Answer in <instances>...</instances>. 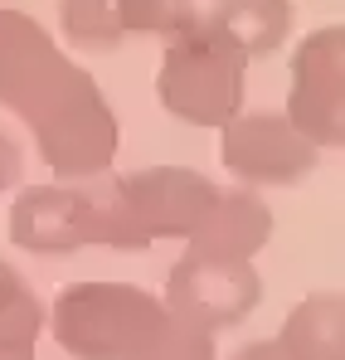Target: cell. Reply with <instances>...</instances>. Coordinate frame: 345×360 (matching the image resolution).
Segmentation results:
<instances>
[{
    "mask_svg": "<svg viewBox=\"0 0 345 360\" xmlns=\"http://www.w3.org/2000/svg\"><path fill=\"white\" fill-rule=\"evenodd\" d=\"M273 205L248 190V185H219V200L209 205L204 224L185 239L190 253H209V258H229V263H253L268 243H273Z\"/></svg>",
    "mask_w": 345,
    "mask_h": 360,
    "instance_id": "obj_9",
    "label": "cell"
},
{
    "mask_svg": "<svg viewBox=\"0 0 345 360\" xmlns=\"http://www.w3.org/2000/svg\"><path fill=\"white\" fill-rule=\"evenodd\" d=\"M88 190V229L93 248L141 253L161 239H190L209 205L219 200V185L190 166H141L122 176H93Z\"/></svg>",
    "mask_w": 345,
    "mask_h": 360,
    "instance_id": "obj_2",
    "label": "cell"
},
{
    "mask_svg": "<svg viewBox=\"0 0 345 360\" xmlns=\"http://www.w3.org/2000/svg\"><path fill=\"white\" fill-rule=\"evenodd\" d=\"M10 239L25 253L58 258L93 248L88 229V190L83 180H49V185H20L10 200Z\"/></svg>",
    "mask_w": 345,
    "mask_h": 360,
    "instance_id": "obj_8",
    "label": "cell"
},
{
    "mask_svg": "<svg viewBox=\"0 0 345 360\" xmlns=\"http://www.w3.org/2000/svg\"><path fill=\"white\" fill-rule=\"evenodd\" d=\"M200 20L209 30H219L248 63H258L273 59L292 39L297 5L292 0H209V10H200Z\"/></svg>",
    "mask_w": 345,
    "mask_h": 360,
    "instance_id": "obj_10",
    "label": "cell"
},
{
    "mask_svg": "<svg viewBox=\"0 0 345 360\" xmlns=\"http://www.w3.org/2000/svg\"><path fill=\"white\" fill-rule=\"evenodd\" d=\"M58 30L63 44L78 54H117L126 44L117 0H58Z\"/></svg>",
    "mask_w": 345,
    "mask_h": 360,
    "instance_id": "obj_12",
    "label": "cell"
},
{
    "mask_svg": "<svg viewBox=\"0 0 345 360\" xmlns=\"http://www.w3.org/2000/svg\"><path fill=\"white\" fill-rule=\"evenodd\" d=\"M263 302V273L253 263H229V258H209V253H180L166 273V297L161 307L175 321L219 336L243 326Z\"/></svg>",
    "mask_w": 345,
    "mask_h": 360,
    "instance_id": "obj_5",
    "label": "cell"
},
{
    "mask_svg": "<svg viewBox=\"0 0 345 360\" xmlns=\"http://www.w3.org/2000/svg\"><path fill=\"white\" fill-rule=\"evenodd\" d=\"M117 20L122 34H141V39H175L190 25H200V5L195 0H117Z\"/></svg>",
    "mask_w": 345,
    "mask_h": 360,
    "instance_id": "obj_14",
    "label": "cell"
},
{
    "mask_svg": "<svg viewBox=\"0 0 345 360\" xmlns=\"http://www.w3.org/2000/svg\"><path fill=\"white\" fill-rule=\"evenodd\" d=\"M166 321L171 311L161 297L136 283H68L54 307H44V326L73 360H131Z\"/></svg>",
    "mask_w": 345,
    "mask_h": 360,
    "instance_id": "obj_3",
    "label": "cell"
},
{
    "mask_svg": "<svg viewBox=\"0 0 345 360\" xmlns=\"http://www.w3.org/2000/svg\"><path fill=\"white\" fill-rule=\"evenodd\" d=\"M224 171L248 190H282L316 171L321 151L282 112H238L219 127Z\"/></svg>",
    "mask_w": 345,
    "mask_h": 360,
    "instance_id": "obj_7",
    "label": "cell"
},
{
    "mask_svg": "<svg viewBox=\"0 0 345 360\" xmlns=\"http://www.w3.org/2000/svg\"><path fill=\"white\" fill-rule=\"evenodd\" d=\"M0 108L30 127L54 180H93L112 171L122 131L103 83L68 59L34 15L10 5H0Z\"/></svg>",
    "mask_w": 345,
    "mask_h": 360,
    "instance_id": "obj_1",
    "label": "cell"
},
{
    "mask_svg": "<svg viewBox=\"0 0 345 360\" xmlns=\"http://www.w3.org/2000/svg\"><path fill=\"white\" fill-rule=\"evenodd\" d=\"M292 360H345V302L341 292H311L282 316L273 336Z\"/></svg>",
    "mask_w": 345,
    "mask_h": 360,
    "instance_id": "obj_11",
    "label": "cell"
},
{
    "mask_svg": "<svg viewBox=\"0 0 345 360\" xmlns=\"http://www.w3.org/2000/svg\"><path fill=\"white\" fill-rule=\"evenodd\" d=\"M229 360H292V356L273 341V336H268V341H248V346H238Z\"/></svg>",
    "mask_w": 345,
    "mask_h": 360,
    "instance_id": "obj_17",
    "label": "cell"
},
{
    "mask_svg": "<svg viewBox=\"0 0 345 360\" xmlns=\"http://www.w3.org/2000/svg\"><path fill=\"white\" fill-rule=\"evenodd\" d=\"M39 331H44V302L10 258H0V346L34 351Z\"/></svg>",
    "mask_w": 345,
    "mask_h": 360,
    "instance_id": "obj_13",
    "label": "cell"
},
{
    "mask_svg": "<svg viewBox=\"0 0 345 360\" xmlns=\"http://www.w3.org/2000/svg\"><path fill=\"white\" fill-rule=\"evenodd\" d=\"M282 117L316 146L341 151L345 141V30L321 25L292 54V88Z\"/></svg>",
    "mask_w": 345,
    "mask_h": 360,
    "instance_id": "obj_6",
    "label": "cell"
},
{
    "mask_svg": "<svg viewBox=\"0 0 345 360\" xmlns=\"http://www.w3.org/2000/svg\"><path fill=\"white\" fill-rule=\"evenodd\" d=\"M25 185V151H20V141L0 127V195H10V190H20Z\"/></svg>",
    "mask_w": 345,
    "mask_h": 360,
    "instance_id": "obj_16",
    "label": "cell"
},
{
    "mask_svg": "<svg viewBox=\"0 0 345 360\" xmlns=\"http://www.w3.org/2000/svg\"><path fill=\"white\" fill-rule=\"evenodd\" d=\"M131 360H219V336H204V331H195V326L171 316L161 326V336Z\"/></svg>",
    "mask_w": 345,
    "mask_h": 360,
    "instance_id": "obj_15",
    "label": "cell"
},
{
    "mask_svg": "<svg viewBox=\"0 0 345 360\" xmlns=\"http://www.w3.org/2000/svg\"><path fill=\"white\" fill-rule=\"evenodd\" d=\"M248 68L253 63L243 59L219 30H209L200 20L185 34L166 39V54H161V68H156V98L175 122L219 131L224 122H233L243 112Z\"/></svg>",
    "mask_w": 345,
    "mask_h": 360,
    "instance_id": "obj_4",
    "label": "cell"
},
{
    "mask_svg": "<svg viewBox=\"0 0 345 360\" xmlns=\"http://www.w3.org/2000/svg\"><path fill=\"white\" fill-rule=\"evenodd\" d=\"M0 360H39V356L25 351V346H0Z\"/></svg>",
    "mask_w": 345,
    "mask_h": 360,
    "instance_id": "obj_18",
    "label": "cell"
}]
</instances>
